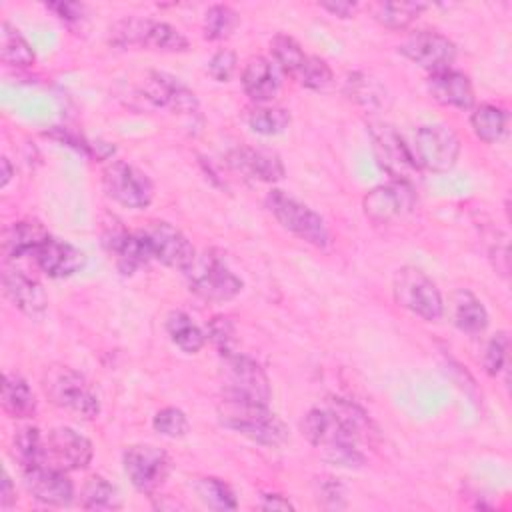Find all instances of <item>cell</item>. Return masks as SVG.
<instances>
[{"mask_svg":"<svg viewBox=\"0 0 512 512\" xmlns=\"http://www.w3.org/2000/svg\"><path fill=\"white\" fill-rule=\"evenodd\" d=\"M300 428L310 444L324 450L358 446V442L370 440L374 434L364 410L344 398H330L324 406L308 410Z\"/></svg>","mask_w":512,"mask_h":512,"instance_id":"1","label":"cell"},{"mask_svg":"<svg viewBox=\"0 0 512 512\" xmlns=\"http://www.w3.org/2000/svg\"><path fill=\"white\" fill-rule=\"evenodd\" d=\"M218 420L222 426L262 446H280L288 440L284 422L268 408V404L222 396L218 404Z\"/></svg>","mask_w":512,"mask_h":512,"instance_id":"2","label":"cell"},{"mask_svg":"<svg viewBox=\"0 0 512 512\" xmlns=\"http://www.w3.org/2000/svg\"><path fill=\"white\" fill-rule=\"evenodd\" d=\"M42 386H44V394L54 406L78 418L92 420L100 412V400L94 388L90 386V382L80 372L68 366L48 368L44 374Z\"/></svg>","mask_w":512,"mask_h":512,"instance_id":"3","label":"cell"},{"mask_svg":"<svg viewBox=\"0 0 512 512\" xmlns=\"http://www.w3.org/2000/svg\"><path fill=\"white\" fill-rule=\"evenodd\" d=\"M186 276L190 290L210 302L232 300L242 290V280L228 268L226 260L216 250L196 254Z\"/></svg>","mask_w":512,"mask_h":512,"instance_id":"4","label":"cell"},{"mask_svg":"<svg viewBox=\"0 0 512 512\" xmlns=\"http://www.w3.org/2000/svg\"><path fill=\"white\" fill-rule=\"evenodd\" d=\"M392 294L398 306L420 316L422 320L434 322L444 314V302L438 286L416 266H402L396 270Z\"/></svg>","mask_w":512,"mask_h":512,"instance_id":"5","label":"cell"},{"mask_svg":"<svg viewBox=\"0 0 512 512\" xmlns=\"http://www.w3.org/2000/svg\"><path fill=\"white\" fill-rule=\"evenodd\" d=\"M266 206L278 224L298 236L300 240L316 246L326 248L330 242V232L324 218L314 212L310 206L298 202L296 198L284 194L282 190H272L266 196Z\"/></svg>","mask_w":512,"mask_h":512,"instance_id":"6","label":"cell"},{"mask_svg":"<svg viewBox=\"0 0 512 512\" xmlns=\"http://www.w3.org/2000/svg\"><path fill=\"white\" fill-rule=\"evenodd\" d=\"M368 130H370L378 166L388 176H392L394 182H404V184L414 186L420 180L422 170L416 164V158H414L410 146L396 132V128L386 122H370Z\"/></svg>","mask_w":512,"mask_h":512,"instance_id":"7","label":"cell"},{"mask_svg":"<svg viewBox=\"0 0 512 512\" xmlns=\"http://www.w3.org/2000/svg\"><path fill=\"white\" fill-rule=\"evenodd\" d=\"M222 396L268 404L270 402V380L264 368L250 356L226 354L222 362Z\"/></svg>","mask_w":512,"mask_h":512,"instance_id":"8","label":"cell"},{"mask_svg":"<svg viewBox=\"0 0 512 512\" xmlns=\"http://www.w3.org/2000/svg\"><path fill=\"white\" fill-rule=\"evenodd\" d=\"M420 170L448 172L460 156V138L446 124H426L414 132L410 146Z\"/></svg>","mask_w":512,"mask_h":512,"instance_id":"9","label":"cell"},{"mask_svg":"<svg viewBox=\"0 0 512 512\" xmlns=\"http://www.w3.org/2000/svg\"><path fill=\"white\" fill-rule=\"evenodd\" d=\"M102 186L112 200L132 210L150 206L154 198L150 178L140 168L124 160H114L102 170Z\"/></svg>","mask_w":512,"mask_h":512,"instance_id":"10","label":"cell"},{"mask_svg":"<svg viewBox=\"0 0 512 512\" xmlns=\"http://www.w3.org/2000/svg\"><path fill=\"white\" fill-rule=\"evenodd\" d=\"M122 464L128 480L142 494H156L164 486L172 468L168 454L152 444L130 446L124 452Z\"/></svg>","mask_w":512,"mask_h":512,"instance_id":"11","label":"cell"},{"mask_svg":"<svg viewBox=\"0 0 512 512\" xmlns=\"http://www.w3.org/2000/svg\"><path fill=\"white\" fill-rule=\"evenodd\" d=\"M94 456L92 442L68 426H58L48 432L44 438V452H42V464L74 472L84 470Z\"/></svg>","mask_w":512,"mask_h":512,"instance_id":"12","label":"cell"},{"mask_svg":"<svg viewBox=\"0 0 512 512\" xmlns=\"http://www.w3.org/2000/svg\"><path fill=\"white\" fill-rule=\"evenodd\" d=\"M146 236L154 260L162 262L168 268H176L186 272L188 266L196 258V250L192 242L186 238L182 230L164 220H152L142 228Z\"/></svg>","mask_w":512,"mask_h":512,"instance_id":"13","label":"cell"},{"mask_svg":"<svg viewBox=\"0 0 512 512\" xmlns=\"http://www.w3.org/2000/svg\"><path fill=\"white\" fill-rule=\"evenodd\" d=\"M400 52L420 68L432 72L450 68L456 58V44L434 30H420L410 34L402 44Z\"/></svg>","mask_w":512,"mask_h":512,"instance_id":"14","label":"cell"},{"mask_svg":"<svg viewBox=\"0 0 512 512\" xmlns=\"http://www.w3.org/2000/svg\"><path fill=\"white\" fill-rule=\"evenodd\" d=\"M414 186L404 182H388L366 192L362 208L364 214L376 222L386 224L414 208Z\"/></svg>","mask_w":512,"mask_h":512,"instance_id":"15","label":"cell"},{"mask_svg":"<svg viewBox=\"0 0 512 512\" xmlns=\"http://www.w3.org/2000/svg\"><path fill=\"white\" fill-rule=\"evenodd\" d=\"M144 98L158 108H168L178 114H194L198 110L196 94L178 78L166 72H150L142 86Z\"/></svg>","mask_w":512,"mask_h":512,"instance_id":"16","label":"cell"},{"mask_svg":"<svg viewBox=\"0 0 512 512\" xmlns=\"http://www.w3.org/2000/svg\"><path fill=\"white\" fill-rule=\"evenodd\" d=\"M24 472L26 490L42 504L48 506H68L74 498V484L68 472L40 464Z\"/></svg>","mask_w":512,"mask_h":512,"instance_id":"17","label":"cell"},{"mask_svg":"<svg viewBox=\"0 0 512 512\" xmlns=\"http://www.w3.org/2000/svg\"><path fill=\"white\" fill-rule=\"evenodd\" d=\"M34 258L50 278H68L86 266V254L80 248L52 236L34 252Z\"/></svg>","mask_w":512,"mask_h":512,"instance_id":"18","label":"cell"},{"mask_svg":"<svg viewBox=\"0 0 512 512\" xmlns=\"http://www.w3.org/2000/svg\"><path fill=\"white\" fill-rule=\"evenodd\" d=\"M426 88L430 96L442 104L460 110H468L474 106V88L470 78L454 68H444L432 72L426 80Z\"/></svg>","mask_w":512,"mask_h":512,"instance_id":"19","label":"cell"},{"mask_svg":"<svg viewBox=\"0 0 512 512\" xmlns=\"http://www.w3.org/2000/svg\"><path fill=\"white\" fill-rule=\"evenodd\" d=\"M2 286L6 298L24 314L40 316L48 306L46 292L42 284L30 278L26 272L16 268H6L2 272Z\"/></svg>","mask_w":512,"mask_h":512,"instance_id":"20","label":"cell"},{"mask_svg":"<svg viewBox=\"0 0 512 512\" xmlns=\"http://www.w3.org/2000/svg\"><path fill=\"white\" fill-rule=\"evenodd\" d=\"M228 162L242 174L256 178L260 182H278L286 174L280 156L268 148H254V146L234 148L228 156Z\"/></svg>","mask_w":512,"mask_h":512,"instance_id":"21","label":"cell"},{"mask_svg":"<svg viewBox=\"0 0 512 512\" xmlns=\"http://www.w3.org/2000/svg\"><path fill=\"white\" fill-rule=\"evenodd\" d=\"M106 246H108L110 254L114 256L116 266L122 274H132L138 268L146 266L150 260H154L150 244H148L146 236L142 234V230L112 232L106 240Z\"/></svg>","mask_w":512,"mask_h":512,"instance_id":"22","label":"cell"},{"mask_svg":"<svg viewBox=\"0 0 512 512\" xmlns=\"http://www.w3.org/2000/svg\"><path fill=\"white\" fill-rule=\"evenodd\" d=\"M280 72L274 62L264 56H254L248 60L242 72V88L256 104H268L280 90Z\"/></svg>","mask_w":512,"mask_h":512,"instance_id":"23","label":"cell"},{"mask_svg":"<svg viewBox=\"0 0 512 512\" xmlns=\"http://www.w3.org/2000/svg\"><path fill=\"white\" fill-rule=\"evenodd\" d=\"M50 234L40 222L18 220L2 230V254L6 258H20L26 254H34Z\"/></svg>","mask_w":512,"mask_h":512,"instance_id":"24","label":"cell"},{"mask_svg":"<svg viewBox=\"0 0 512 512\" xmlns=\"http://www.w3.org/2000/svg\"><path fill=\"white\" fill-rule=\"evenodd\" d=\"M2 408L10 418L26 420L36 412V396L28 382L18 374L2 378Z\"/></svg>","mask_w":512,"mask_h":512,"instance_id":"25","label":"cell"},{"mask_svg":"<svg viewBox=\"0 0 512 512\" xmlns=\"http://www.w3.org/2000/svg\"><path fill=\"white\" fill-rule=\"evenodd\" d=\"M452 320L458 330L480 334L488 326V312L472 292L458 290L452 298Z\"/></svg>","mask_w":512,"mask_h":512,"instance_id":"26","label":"cell"},{"mask_svg":"<svg viewBox=\"0 0 512 512\" xmlns=\"http://www.w3.org/2000/svg\"><path fill=\"white\" fill-rule=\"evenodd\" d=\"M166 332L170 340L186 354H196L206 344V332L182 310H172L166 316Z\"/></svg>","mask_w":512,"mask_h":512,"instance_id":"27","label":"cell"},{"mask_svg":"<svg viewBox=\"0 0 512 512\" xmlns=\"http://www.w3.org/2000/svg\"><path fill=\"white\" fill-rule=\"evenodd\" d=\"M506 124H508L506 110L494 104H480L470 114V126L476 138L486 144H494L502 140V136L506 134Z\"/></svg>","mask_w":512,"mask_h":512,"instance_id":"28","label":"cell"},{"mask_svg":"<svg viewBox=\"0 0 512 512\" xmlns=\"http://www.w3.org/2000/svg\"><path fill=\"white\" fill-rule=\"evenodd\" d=\"M142 46L160 52H186L190 48L188 38L168 22L146 20Z\"/></svg>","mask_w":512,"mask_h":512,"instance_id":"29","label":"cell"},{"mask_svg":"<svg viewBox=\"0 0 512 512\" xmlns=\"http://www.w3.org/2000/svg\"><path fill=\"white\" fill-rule=\"evenodd\" d=\"M0 58L4 64L16 68H28L34 64L32 46L10 22H2L0 28Z\"/></svg>","mask_w":512,"mask_h":512,"instance_id":"30","label":"cell"},{"mask_svg":"<svg viewBox=\"0 0 512 512\" xmlns=\"http://www.w3.org/2000/svg\"><path fill=\"white\" fill-rule=\"evenodd\" d=\"M80 506L84 510H116L122 506V498L104 476H90L82 486Z\"/></svg>","mask_w":512,"mask_h":512,"instance_id":"31","label":"cell"},{"mask_svg":"<svg viewBox=\"0 0 512 512\" xmlns=\"http://www.w3.org/2000/svg\"><path fill=\"white\" fill-rule=\"evenodd\" d=\"M246 122L256 134L276 136V134H282L290 126V112L282 106L254 104L246 112Z\"/></svg>","mask_w":512,"mask_h":512,"instance_id":"32","label":"cell"},{"mask_svg":"<svg viewBox=\"0 0 512 512\" xmlns=\"http://www.w3.org/2000/svg\"><path fill=\"white\" fill-rule=\"evenodd\" d=\"M44 438L36 426H22L12 438V456L22 470L42 464Z\"/></svg>","mask_w":512,"mask_h":512,"instance_id":"33","label":"cell"},{"mask_svg":"<svg viewBox=\"0 0 512 512\" xmlns=\"http://www.w3.org/2000/svg\"><path fill=\"white\" fill-rule=\"evenodd\" d=\"M426 4L422 2H384L376 8V20L390 30H406L422 12Z\"/></svg>","mask_w":512,"mask_h":512,"instance_id":"34","label":"cell"},{"mask_svg":"<svg viewBox=\"0 0 512 512\" xmlns=\"http://www.w3.org/2000/svg\"><path fill=\"white\" fill-rule=\"evenodd\" d=\"M196 494L198 498L212 510H218V512H226V510H236L238 502H236V496L232 492V488L216 478V476H204V478H198L196 482Z\"/></svg>","mask_w":512,"mask_h":512,"instance_id":"35","label":"cell"},{"mask_svg":"<svg viewBox=\"0 0 512 512\" xmlns=\"http://www.w3.org/2000/svg\"><path fill=\"white\" fill-rule=\"evenodd\" d=\"M240 24V14L226 4H214L204 16V36L208 40H226Z\"/></svg>","mask_w":512,"mask_h":512,"instance_id":"36","label":"cell"},{"mask_svg":"<svg viewBox=\"0 0 512 512\" xmlns=\"http://www.w3.org/2000/svg\"><path fill=\"white\" fill-rule=\"evenodd\" d=\"M270 50L276 66L290 76H294L300 70V66L308 56L304 54L302 46L292 36H286V34H276L270 42Z\"/></svg>","mask_w":512,"mask_h":512,"instance_id":"37","label":"cell"},{"mask_svg":"<svg viewBox=\"0 0 512 512\" xmlns=\"http://www.w3.org/2000/svg\"><path fill=\"white\" fill-rule=\"evenodd\" d=\"M294 78L310 90H326L332 84V68L320 56H306Z\"/></svg>","mask_w":512,"mask_h":512,"instance_id":"38","label":"cell"},{"mask_svg":"<svg viewBox=\"0 0 512 512\" xmlns=\"http://www.w3.org/2000/svg\"><path fill=\"white\" fill-rule=\"evenodd\" d=\"M152 426L158 434H162L166 438H182L190 430V422H188L186 414L174 406H166V408L158 410L152 420Z\"/></svg>","mask_w":512,"mask_h":512,"instance_id":"39","label":"cell"},{"mask_svg":"<svg viewBox=\"0 0 512 512\" xmlns=\"http://www.w3.org/2000/svg\"><path fill=\"white\" fill-rule=\"evenodd\" d=\"M508 350H510V338L506 330L496 332L484 350V368L490 376H498L506 362H508Z\"/></svg>","mask_w":512,"mask_h":512,"instance_id":"40","label":"cell"},{"mask_svg":"<svg viewBox=\"0 0 512 512\" xmlns=\"http://www.w3.org/2000/svg\"><path fill=\"white\" fill-rule=\"evenodd\" d=\"M206 336L214 342V346L220 350L222 356L234 354L236 348V330L230 318L226 316H214L206 326Z\"/></svg>","mask_w":512,"mask_h":512,"instance_id":"41","label":"cell"},{"mask_svg":"<svg viewBox=\"0 0 512 512\" xmlns=\"http://www.w3.org/2000/svg\"><path fill=\"white\" fill-rule=\"evenodd\" d=\"M348 94L354 100L362 102L364 106H374V104L382 102L384 90L372 78H368L364 74H354L348 80Z\"/></svg>","mask_w":512,"mask_h":512,"instance_id":"42","label":"cell"},{"mask_svg":"<svg viewBox=\"0 0 512 512\" xmlns=\"http://www.w3.org/2000/svg\"><path fill=\"white\" fill-rule=\"evenodd\" d=\"M208 74L216 80V82H228L232 78V74L236 72V54L230 48H220L212 54V58L208 60Z\"/></svg>","mask_w":512,"mask_h":512,"instance_id":"43","label":"cell"},{"mask_svg":"<svg viewBox=\"0 0 512 512\" xmlns=\"http://www.w3.org/2000/svg\"><path fill=\"white\" fill-rule=\"evenodd\" d=\"M46 8L66 22H78L84 16V6L78 2H50L46 4Z\"/></svg>","mask_w":512,"mask_h":512,"instance_id":"44","label":"cell"},{"mask_svg":"<svg viewBox=\"0 0 512 512\" xmlns=\"http://www.w3.org/2000/svg\"><path fill=\"white\" fill-rule=\"evenodd\" d=\"M320 8H324L326 12L338 16V18H352L358 10L356 2H346V0H336V2H322Z\"/></svg>","mask_w":512,"mask_h":512,"instance_id":"45","label":"cell"},{"mask_svg":"<svg viewBox=\"0 0 512 512\" xmlns=\"http://www.w3.org/2000/svg\"><path fill=\"white\" fill-rule=\"evenodd\" d=\"M262 510H294L296 506L282 494H262Z\"/></svg>","mask_w":512,"mask_h":512,"instance_id":"46","label":"cell"},{"mask_svg":"<svg viewBox=\"0 0 512 512\" xmlns=\"http://www.w3.org/2000/svg\"><path fill=\"white\" fill-rule=\"evenodd\" d=\"M16 502V488L12 484L10 474L4 470L2 474V488H0V506L6 510Z\"/></svg>","mask_w":512,"mask_h":512,"instance_id":"47","label":"cell"},{"mask_svg":"<svg viewBox=\"0 0 512 512\" xmlns=\"http://www.w3.org/2000/svg\"><path fill=\"white\" fill-rule=\"evenodd\" d=\"M0 164H2V180H0V186L6 188L8 182H10V178H12V166H10V160H8V158H2Z\"/></svg>","mask_w":512,"mask_h":512,"instance_id":"48","label":"cell"}]
</instances>
